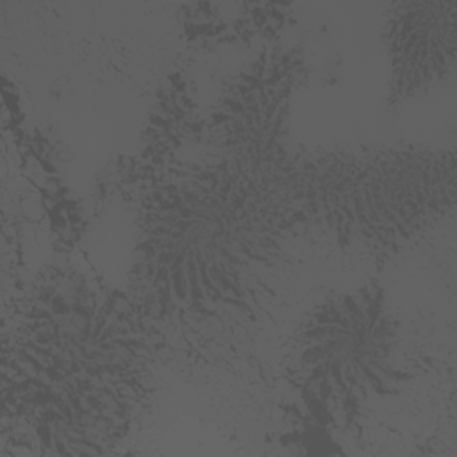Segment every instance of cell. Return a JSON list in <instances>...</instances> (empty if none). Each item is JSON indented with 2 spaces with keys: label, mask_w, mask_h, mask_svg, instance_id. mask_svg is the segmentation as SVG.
<instances>
[{
  "label": "cell",
  "mask_w": 457,
  "mask_h": 457,
  "mask_svg": "<svg viewBox=\"0 0 457 457\" xmlns=\"http://www.w3.org/2000/svg\"><path fill=\"white\" fill-rule=\"evenodd\" d=\"M136 214L137 295L154 316L191 325L255 320L303 223L284 175L218 157L159 175Z\"/></svg>",
  "instance_id": "6da1fadb"
},
{
  "label": "cell",
  "mask_w": 457,
  "mask_h": 457,
  "mask_svg": "<svg viewBox=\"0 0 457 457\" xmlns=\"http://www.w3.org/2000/svg\"><path fill=\"white\" fill-rule=\"evenodd\" d=\"M114 300L71 278L43 286L27 307L5 362V400L59 453H93L127 428L141 405L148 341Z\"/></svg>",
  "instance_id": "7a4b0ae2"
},
{
  "label": "cell",
  "mask_w": 457,
  "mask_h": 457,
  "mask_svg": "<svg viewBox=\"0 0 457 457\" xmlns=\"http://www.w3.org/2000/svg\"><path fill=\"white\" fill-rule=\"evenodd\" d=\"M284 186L303 223L395 252L453 211L455 155L414 145L295 154Z\"/></svg>",
  "instance_id": "3957f363"
},
{
  "label": "cell",
  "mask_w": 457,
  "mask_h": 457,
  "mask_svg": "<svg viewBox=\"0 0 457 457\" xmlns=\"http://www.w3.org/2000/svg\"><path fill=\"white\" fill-rule=\"evenodd\" d=\"M398 327L380 287L327 295L296 339V371L311 407L350 423L368 403L395 396L409 380L400 366Z\"/></svg>",
  "instance_id": "277c9868"
},
{
  "label": "cell",
  "mask_w": 457,
  "mask_h": 457,
  "mask_svg": "<svg viewBox=\"0 0 457 457\" xmlns=\"http://www.w3.org/2000/svg\"><path fill=\"white\" fill-rule=\"evenodd\" d=\"M302 75V59L293 52H268L245 68L209 116L212 157L250 171L282 175L289 159V107Z\"/></svg>",
  "instance_id": "5b68a950"
},
{
  "label": "cell",
  "mask_w": 457,
  "mask_h": 457,
  "mask_svg": "<svg viewBox=\"0 0 457 457\" xmlns=\"http://www.w3.org/2000/svg\"><path fill=\"white\" fill-rule=\"evenodd\" d=\"M384 45L391 104L445 86L457 62V2L393 4L384 23Z\"/></svg>",
  "instance_id": "8992f818"
}]
</instances>
